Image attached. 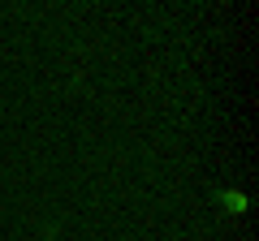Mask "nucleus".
<instances>
[{"label": "nucleus", "instance_id": "f257e3e1", "mask_svg": "<svg viewBox=\"0 0 259 241\" xmlns=\"http://www.w3.org/2000/svg\"><path fill=\"white\" fill-rule=\"evenodd\" d=\"M225 207H229V211H246V198H242V194H233V190H225Z\"/></svg>", "mask_w": 259, "mask_h": 241}]
</instances>
